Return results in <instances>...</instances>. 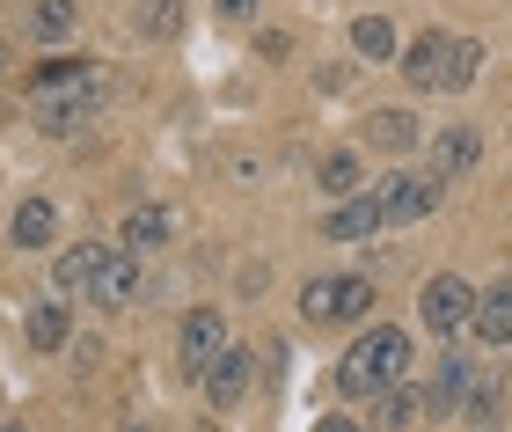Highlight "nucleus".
Listing matches in <instances>:
<instances>
[{
	"label": "nucleus",
	"instance_id": "obj_22",
	"mask_svg": "<svg viewBox=\"0 0 512 432\" xmlns=\"http://www.w3.org/2000/svg\"><path fill=\"white\" fill-rule=\"evenodd\" d=\"M352 44L366 59H395V30H388V15H359L352 22Z\"/></svg>",
	"mask_w": 512,
	"mask_h": 432
},
{
	"label": "nucleus",
	"instance_id": "obj_19",
	"mask_svg": "<svg viewBox=\"0 0 512 432\" xmlns=\"http://www.w3.org/2000/svg\"><path fill=\"white\" fill-rule=\"evenodd\" d=\"M374 418H381V425H417V418H425V389L395 381L388 396H374Z\"/></svg>",
	"mask_w": 512,
	"mask_h": 432
},
{
	"label": "nucleus",
	"instance_id": "obj_23",
	"mask_svg": "<svg viewBox=\"0 0 512 432\" xmlns=\"http://www.w3.org/2000/svg\"><path fill=\"white\" fill-rule=\"evenodd\" d=\"M161 235H169V213H154V206H147V213H132V220H125V235H118V242H125V257H139V249H154Z\"/></svg>",
	"mask_w": 512,
	"mask_h": 432
},
{
	"label": "nucleus",
	"instance_id": "obj_10",
	"mask_svg": "<svg viewBox=\"0 0 512 432\" xmlns=\"http://www.w3.org/2000/svg\"><path fill=\"white\" fill-rule=\"evenodd\" d=\"M249 374H256V352H242V345H227V352L213 359V367H205V396H213L220 411H227V403H242V389H249Z\"/></svg>",
	"mask_w": 512,
	"mask_h": 432
},
{
	"label": "nucleus",
	"instance_id": "obj_16",
	"mask_svg": "<svg viewBox=\"0 0 512 432\" xmlns=\"http://www.w3.org/2000/svg\"><path fill=\"white\" fill-rule=\"evenodd\" d=\"M8 235L22 242V249H44L59 235V213H52V198H22L15 206V220H8Z\"/></svg>",
	"mask_w": 512,
	"mask_h": 432
},
{
	"label": "nucleus",
	"instance_id": "obj_15",
	"mask_svg": "<svg viewBox=\"0 0 512 432\" xmlns=\"http://www.w3.org/2000/svg\"><path fill=\"white\" fill-rule=\"evenodd\" d=\"M315 191H322V198H337V206H344V198H359V191H366V184H359V154H352V147L322 154V169H315Z\"/></svg>",
	"mask_w": 512,
	"mask_h": 432
},
{
	"label": "nucleus",
	"instance_id": "obj_3",
	"mask_svg": "<svg viewBox=\"0 0 512 432\" xmlns=\"http://www.w3.org/2000/svg\"><path fill=\"white\" fill-rule=\"evenodd\" d=\"M30 103H37V125L52 132V140L96 125V110H103V66H88V74L66 81V88H44V96H30Z\"/></svg>",
	"mask_w": 512,
	"mask_h": 432
},
{
	"label": "nucleus",
	"instance_id": "obj_7",
	"mask_svg": "<svg viewBox=\"0 0 512 432\" xmlns=\"http://www.w3.org/2000/svg\"><path fill=\"white\" fill-rule=\"evenodd\" d=\"M476 162H483V132H476V125H447V132H432V176H439V184L469 176Z\"/></svg>",
	"mask_w": 512,
	"mask_h": 432
},
{
	"label": "nucleus",
	"instance_id": "obj_25",
	"mask_svg": "<svg viewBox=\"0 0 512 432\" xmlns=\"http://www.w3.org/2000/svg\"><path fill=\"white\" fill-rule=\"evenodd\" d=\"M139 30H147V37H176V30H183V0H147Z\"/></svg>",
	"mask_w": 512,
	"mask_h": 432
},
{
	"label": "nucleus",
	"instance_id": "obj_20",
	"mask_svg": "<svg viewBox=\"0 0 512 432\" xmlns=\"http://www.w3.org/2000/svg\"><path fill=\"white\" fill-rule=\"evenodd\" d=\"M30 30H37V37H52V44H59V37H74V30H81V0H37Z\"/></svg>",
	"mask_w": 512,
	"mask_h": 432
},
{
	"label": "nucleus",
	"instance_id": "obj_6",
	"mask_svg": "<svg viewBox=\"0 0 512 432\" xmlns=\"http://www.w3.org/2000/svg\"><path fill=\"white\" fill-rule=\"evenodd\" d=\"M381 206H388V227H410V220L439 213V176H388Z\"/></svg>",
	"mask_w": 512,
	"mask_h": 432
},
{
	"label": "nucleus",
	"instance_id": "obj_12",
	"mask_svg": "<svg viewBox=\"0 0 512 432\" xmlns=\"http://www.w3.org/2000/svg\"><path fill=\"white\" fill-rule=\"evenodd\" d=\"M103 257H110L103 242L59 249V264H52V286H59V293H96V271H103Z\"/></svg>",
	"mask_w": 512,
	"mask_h": 432
},
{
	"label": "nucleus",
	"instance_id": "obj_11",
	"mask_svg": "<svg viewBox=\"0 0 512 432\" xmlns=\"http://www.w3.org/2000/svg\"><path fill=\"white\" fill-rule=\"evenodd\" d=\"M447 52H454V37H439V30H425L403 52V74H410V88H447Z\"/></svg>",
	"mask_w": 512,
	"mask_h": 432
},
{
	"label": "nucleus",
	"instance_id": "obj_17",
	"mask_svg": "<svg viewBox=\"0 0 512 432\" xmlns=\"http://www.w3.org/2000/svg\"><path fill=\"white\" fill-rule=\"evenodd\" d=\"M66 337H74V308L66 301H37L30 308V352H59Z\"/></svg>",
	"mask_w": 512,
	"mask_h": 432
},
{
	"label": "nucleus",
	"instance_id": "obj_21",
	"mask_svg": "<svg viewBox=\"0 0 512 432\" xmlns=\"http://www.w3.org/2000/svg\"><path fill=\"white\" fill-rule=\"evenodd\" d=\"M476 74H483V44L454 37V52H447V96H461V88H476Z\"/></svg>",
	"mask_w": 512,
	"mask_h": 432
},
{
	"label": "nucleus",
	"instance_id": "obj_4",
	"mask_svg": "<svg viewBox=\"0 0 512 432\" xmlns=\"http://www.w3.org/2000/svg\"><path fill=\"white\" fill-rule=\"evenodd\" d=\"M417 315H425V330L432 337H454V330H469V315H476V293L469 279H454V271H439V279L417 293Z\"/></svg>",
	"mask_w": 512,
	"mask_h": 432
},
{
	"label": "nucleus",
	"instance_id": "obj_24",
	"mask_svg": "<svg viewBox=\"0 0 512 432\" xmlns=\"http://www.w3.org/2000/svg\"><path fill=\"white\" fill-rule=\"evenodd\" d=\"M88 74V59H44L37 74H30V96H44V88H66V81H81Z\"/></svg>",
	"mask_w": 512,
	"mask_h": 432
},
{
	"label": "nucleus",
	"instance_id": "obj_30",
	"mask_svg": "<svg viewBox=\"0 0 512 432\" xmlns=\"http://www.w3.org/2000/svg\"><path fill=\"white\" fill-rule=\"evenodd\" d=\"M8 432H22V425H8Z\"/></svg>",
	"mask_w": 512,
	"mask_h": 432
},
{
	"label": "nucleus",
	"instance_id": "obj_27",
	"mask_svg": "<svg viewBox=\"0 0 512 432\" xmlns=\"http://www.w3.org/2000/svg\"><path fill=\"white\" fill-rule=\"evenodd\" d=\"M213 8H220L227 22H249V15H256V0H213Z\"/></svg>",
	"mask_w": 512,
	"mask_h": 432
},
{
	"label": "nucleus",
	"instance_id": "obj_9",
	"mask_svg": "<svg viewBox=\"0 0 512 432\" xmlns=\"http://www.w3.org/2000/svg\"><path fill=\"white\" fill-rule=\"evenodd\" d=\"M469 389H476V367H469L461 352H447V359H439V381L425 389V411H432V418H454L461 403H469Z\"/></svg>",
	"mask_w": 512,
	"mask_h": 432
},
{
	"label": "nucleus",
	"instance_id": "obj_14",
	"mask_svg": "<svg viewBox=\"0 0 512 432\" xmlns=\"http://www.w3.org/2000/svg\"><path fill=\"white\" fill-rule=\"evenodd\" d=\"M469 330L483 337V345H512V286H498V293H476Z\"/></svg>",
	"mask_w": 512,
	"mask_h": 432
},
{
	"label": "nucleus",
	"instance_id": "obj_18",
	"mask_svg": "<svg viewBox=\"0 0 512 432\" xmlns=\"http://www.w3.org/2000/svg\"><path fill=\"white\" fill-rule=\"evenodd\" d=\"M366 140H374L381 154H410L417 147V118L410 110H374V118H366Z\"/></svg>",
	"mask_w": 512,
	"mask_h": 432
},
{
	"label": "nucleus",
	"instance_id": "obj_28",
	"mask_svg": "<svg viewBox=\"0 0 512 432\" xmlns=\"http://www.w3.org/2000/svg\"><path fill=\"white\" fill-rule=\"evenodd\" d=\"M315 432H366L359 418H315Z\"/></svg>",
	"mask_w": 512,
	"mask_h": 432
},
{
	"label": "nucleus",
	"instance_id": "obj_8",
	"mask_svg": "<svg viewBox=\"0 0 512 432\" xmlns=\"http://www.w3.org/2000/svg\"><path fill=\"white\" fill-rule=\"evenodd\" d=\"M176 345H183V367L205 374V367L227 352V323H220L213 308H191V315H183V337H176Z\"/></svg>",
	"mask_w": 512,
	"mask_h": 432
},
{
	"label": "nucleus",
	"instance_id": "obj_13",
	"mask_svg": "<svg viewBox=\"0 0 512 432\" xmlns=\"http://www.w3.org/2000/svg\"><path fill=\"white\" fill-rule=\"evenodd\" d=\"M96 301H103V308H132V301H139V257L110 249L103 271H96Z\"/></svg>",
	"mask_w": 512,
	"mask_h": 432
},
{
	"label": "nucleus",
	"instance_id": "obj_2",
	"mask_svg": "<svg viewBox=\"0 0 512 432\" xmlns=\"http://www.w3.org/2000/svg\"><path fill=\"white\" fill-rule=\"evenodd\" d=\"M366 308H374V279H366V271H322V279L300 286V315H308L315 330H330V323H359Z\"/></svg>",
	"mask_w": 512,
	"mask_h": 432
},
{
	"label": "nucleus",
	"instance_id": "obj_29",
	"mask_svg": "<svg viewBox=\"0 0 512 432\" xmlns=\"http://www.w3.org/2000/svg\"><path fill=\"white\" fill-rule=\"evenodd\" d=\"M125 432H147V425H125Z\"/></svg>",
	"mask_w": 512,
	"mask_h": 432
},
{
	"label": "nucleus",
	"instance_id": "obj_5",
	"mask_svg": "<svg viewBox=\"0 0 512 432\" xmlns=\"http://www.w3.org/2000/svg\"><path fill=\"white\" fill-rule=\"evenodd\" d=\"M388 227V206H381V184H366L359 198H344V206L322 220V242H366Z\"/></svg>",
	"mask_w": 512,
	"mask_h": 432
},
{
	"label": "nucleus",
	"instance_id": "obj_26",
	"mask_svg": "<svg viewBox=\"0 0 512 432\" xmlns=\"http://www.w3.org/2000/svg\"><path fill=\"white\" fill-rule=\"evenodd\" d=\"M461 411H469L476 425H491V411H498V381H476V389H469V403H461Z\"/></svg>",
	"mask_w": 512,
	"mask_h": 432
},
{
	"label": "nucleus",
	"instance_id": "obj_1",
	"mask_svg": "<svg viewBox=\"0 0 512 432\" xmlns=\"http://www.w3.org/2000/svg\"><path fill=\"white\" fill-rule=\"evenodd\" d=\"M403 374H410V337L395 330V323L359 330L352 352L337 359V389H344V396H388Z\"/></svg>",
	"mask_w": 512,
	"mask_h": 432
}]
</instances>
